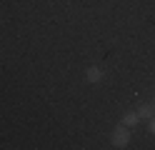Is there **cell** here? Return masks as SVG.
Here are the masks:
<instances>
[{"label":"cell","instance_id":"6da1fadb","mask_svg":"<svg viewBox=\"0 0 155 150\" xmlns=\"http://www.w3.org/2000/svg\"><path fill=\"white\" fill-rule=\"evenodd\" d=\"M128 143H130V133H128V128H125L123 123L113 130V145L115 148H128Z\"/></svg>","mask_w":155,"mask_h":150},{"label":"cell","instance_id":"7a4b0ae2","mask_svg":"<svg viewBox=\"0 0 155 150\" xmlns=\"http://www.w3.org/2000/svg\"><path fill=\"white\" fill-rule=\"evenodd\" d=\"M85 78H88L90 83H98V80L103 78V73H100V68H88V73H85Z\"/></svg>","mask_w":155,"mask_h":150},{"label":"cell","instance_id":"3957f363","mask_svg":"<svg viewBox=\"0 0 155 150\" xmlns=\"http://www.w3.org/2000/svg\"><path fill=\"white\" fill-rule=\"evenodd\" d=\"M138 115H140V118H145V120H150V118L155 115V108H153V105H143V108L138 110Z\"/></svg>","mask_w":155,"mask_h":150},{"label":"cell","instance_id":"277c9868","mask_svg":"<svg viewBox=\"0 0 155 150\" xmlns=\"http://www.w3.org/2000/svg\"><path fill=\"white\" fill-rule=\"evenodd\" d=\"M138 120H140L138 113H125V115H123V125H135Z\"/></svg>","mask_w":155,"mask_h":150},{"label":"cell","instance_id":"5b68a950","mask_svg":"<svg viewBox=\"0 0 155 150\" xmlns=\"http://www.w3.org/2000/svg\"><path fill=\"white\" fill-rule=\"evenodd\" d=\"M148 130H150V133H153V135H155V115H153V118H150V125H148Z\"/></svg>","mask_w":155,"mask_h":150},{"label":"cell","instance_id":"8992f818","mask_svg":"<svg viewBox=\"0 0 155 150\" xmlns=\"http://www.w3.org/2000/svg\"><path fill=\"white\" fill-rule=\"evenodd\" d=\"M153 108H155V103H153Z\"/></svg>","mask_w":155,"mask_h":150}]
</instances>
